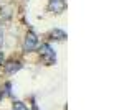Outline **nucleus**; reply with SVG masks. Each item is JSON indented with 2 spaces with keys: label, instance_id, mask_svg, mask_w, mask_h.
Here are the masks:
<instances>
[{
  "label": "nucleus",
  "instance_id": "6e6552de",
  "mask_svg": "<svg viewBox=\"0 0 124 110\" xmlns=\"http://www.w3.org/2000/svg\"><path fill=\"white\" fill-rule=\"evenodd\" d=\"M0 99H2V92H0Z\"/></svg>",
  "mask_w": 124,
  "mask_h": 110
},
{
  "label": "nucleus",
  "instance_id": "1a4fd4ad",
  "mask_svg": "<svg viewBox=\"0 0 124 110\" xmlns=\"http://www.w3.org/2000/svg\"><path fill=\"white\" fill-rule=\"evenodd\" d=\"M0 58H2V54H0ZM0 61H2V59H0Z\"/></svg>",
  "mask_w": 124,
  "mask_h": 110
},
{
  "label": "nucleus",
  "instance_id": "f257e3e1",
  "mask_svg": "<svg viewBox=\"0 0 124 110\" xmlns=\"http://www.w3.org/2000/svg\"><path fill=\"white\" fill-rule=\"evenodd\" d=\"M35 49H38V36L35 35V31L30 30L27 33V36H25V41H23V51L25 53H31Z\"/></svg>",
  "mask_w": 124,
  "mask_h": 110
},
{
  "label": "nucleus",
  "instance_id": "0eeeda50",
  "mask_svg": "<svg viewBox=\"0 0 124 110\" xmlns=\"http://www.w3.org/2000/svg\"><path fill=\"white\" fill-rule=\"evenodd\" d=\"M3 46V31H2V28H0V48Z\"/></svg>",
  "mask_w": 124,
  "mask_h": 110
},
{
  "label": "nucleus",
  "instance_id": "f03ea898",
  "mask_svg": "<svg viewBox=\"0 0 124 110\" xmlns=\"http://www.w3.org/2000/svg\"><path fill=\"white\" fill-rule=\"evenodd\" d=\"M40 54L46 64H55L56 63V53L50 45H41L40 46Z\"/></svg>",
  "mask_w": 124,
  "mask_h": 110
},
{
  "label": "nucleus",
  "instance_id": "39448f33",
  "mask_svg": "<svg viewBox=\"0 0 124 110\" xmlns=\"http://www.w3.org/2000/svg\"><path fill=\"white\" fill-rule=\"evenodd\" d=\"M51 39H66V33L63 31V30H60V28H56V30H51Z\"/></svg>",
  "mask_w": 124,
  "mask_h": 110
},
{
  "label": "nucleus",
  "instance_id": "423d86ee",
  "mask_svg": "<svg viewBox=\"0 0 124 110\" xmlns=\"http://www.w3.org/2000/svg\"><path fill=\"white\" fill-rule=\"evenodd\" d=\"M12 110H28V107H27L23 102L17 100V102H13V107H12Z\"/></svg>",
  "mask_w": 124,
  "mask_h": 110
},
{
  "label": "nucleus",
  "instance_id": "20e7f679",
  "mask_svg": "<svg viewBox=\"0 0 124 110\" xmlns=\"http://www.w3.org/2000/svg\"><path fill=\"white\" fill-rule=\"evenodd\" d=\"M20 69H22V63H18V61H10L5 66V71L8 74H15V72H18Z\"/></svg>",
  "mask_w": 124,
  "mask_h": 110
},
{
  "label": "nucleus",
  "instance_id": "7ed1b4c3",
  "mask_svg": "<svg viewBox=\"0 0 124 110\" xmlns=\"http://www.w3.org/2000/svg\"><path fill=\"white\" fill-rule=\"evenodd\" d=\"M66 8V0H48V10L53 13H61Z\"/></svg>",
  "mask_w": 124,
  "mask_h": 110
}]
</instances>
